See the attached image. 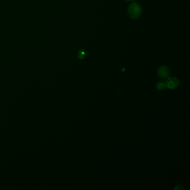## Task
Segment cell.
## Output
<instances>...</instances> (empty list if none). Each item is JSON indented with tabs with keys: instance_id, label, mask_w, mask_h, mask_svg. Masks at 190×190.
<instances>
[{
	"instance_id": "cell-1",
	"label": "cell",
	"mask_w": 190,
	"mask_h": 190,
	"mask_svg": "<svg viewBox=\"0 0 190 190\" xmlns=\"http://www.w3.org/2000/svg\"><path fill=\"white\" fill-rule=\"evenodd\" d=\"M128 12L131 19H138L142 14V7L141 5L137 2H133L128 8Z\"/></svg>"
},
{
	"instance_id": "cell-2",
	"label": "cell",
	"mask_w": 190,
	"mask_h": 190,
	"mask_svg": "<svg viewBox=\"0 0 190 190\" xmlns=\"http://www.w3.org/2000/svg\"><path fill=\"white\" fill-rule=\"evenodd\" d=\"M164 84L165 86L169 89H175L180 85V81L177 77H169L166 80Z\"/></svg>"
},
{
	"instance_id": "cell-3",
	"label": "cell",
	"mask_w": 190,
	"mask_h": 190,
	"mask_svg": "<svg viewBox=\"0 0 190 190\" xmlns=\"http://www.w3.org/2000/svg\"><path fill=\"white\" fill-rule=\"evenodd\" d=\"M170 70L169 68L166 66H160L157 70V74L159 77L162 79H167L170 75Z\"/></svg>"
},
{
	"instance_id": "cell-6",
	"label": "cell",
	"mask_w": 190,
	"mask_h": 190,
	"mask_svg": "<svg viewBox=\"0 0 190 190\" xmlns=\"http://www.w3.org/2000/svg\"><path fill=\"white\" fill-rule=\"evenodd\" d=\"M184 187H183L182 185L181 184H178V185H176V187L174 188V190H184Z\"/></svg>"
},
{
	"instance_id": "cell-7",
	"label": "cell",
	"mask_w": 190,
	"mask_h": 190,
	"mask_svg": "<svg viewBox=\"0 0 190 190\" xmlns=\"http://www.w3.org/2000/svg\"><path fill=\"white\" fill-rule=\"evenodd\" d=\"M127 1H129V2H131V1H134V0H126Z\"/></svg>"
},
{
	"instance_id": "cell-4",
	"label": "cell",
	"mask_w": 190,
	"mask_h": 190,
	"mask_svg": "<svg viewBox=\"0 0 190 190\" xmlns=\"http://www.w3.org/2000/svg\"><path fill=\"white\" fill-rule=\"evenodd\" d=\"M157 88L159 90H162V89H164V88H165V84L163 82H159L157 85Z\"/></svg>"
},
{
	"instance_id": "cell-5",
	"label": "cell",
	"mask_w": 190,
	"mask_h": 190,
	"mask_svg": "<svg viewBox=\"0 0 190 190\" xmlns=\"http://www.w3.org/2000/svg\"><path fill=\"white\" fill-rule=\"evenodd\" d=\"M85 55V53L84 50L81 49L79 52L78 53V57L80 59H83Z\"/></svg>"
}]
</instances>
